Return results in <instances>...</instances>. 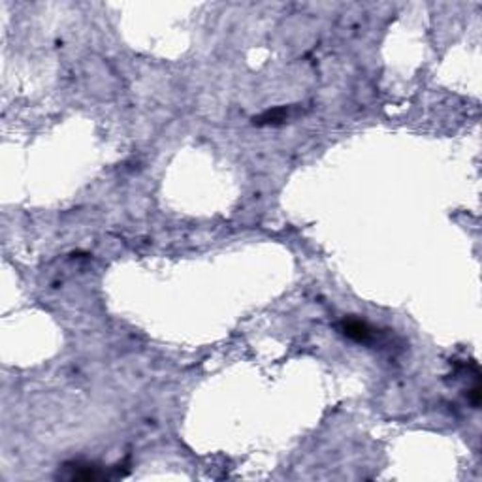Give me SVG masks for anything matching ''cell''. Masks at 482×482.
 <instances>
[{
	"instance_id": "7a4b0ae2",
	"label": "cell",
	"mask_w": 482,
	"mask_h": 482,
	"mask_svg": "<svg viewBox=\"0 0 482 482\" xmlns=\"http://www.w3.org/2000/svg\"><path fill=\"white\" fill-rule=\"evenodd\" d=\"M341 332L347 337L360 343H370L377 337L375 328H371L370 324L364 323V320H356V318H349V320L345 318L341 323Z\"/></svg>"
},
{
	"instance_id": "3957f363",
	"label": "cell",
	"mask_w": 482,
	"mask_h": 482,
	"mask_svg": "<svg viewBox=\"0 0 482 482\" xmlns=\"http://www.w3.org/2000/svg\"><path fill=\"white\" fill-rule=\"evenodd\" d=\"M294 108L292 106H282V108H275V110H268L264 112L260 117H254V124L259 126H266V124H281L285 123L287 119H290L294 115Z\"/></svg>"
},
{
	"instance_id": "6da1fadb",
	"label": "cell",
	"mask_w": 482,
	"mask_h": 482,
	"mask_svg": "<svg viewBox=\"0 0 482 482\" xmlns=\"http://www.w3.org/2000/svg\"><path fill=\"white\" fill-rule=\"evenodd\" d=\"M60 478H68V481H104V478H117L121 473L117 471H110L106 467H100L96 464H89V462H68L63 465L59 471Z\"/></svg>"
}]
</instances>
